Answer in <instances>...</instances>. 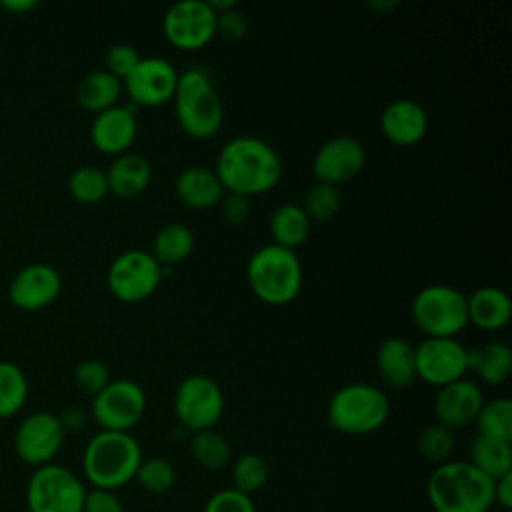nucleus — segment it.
Returning a JSON list of instances; mask_svg holds the SVG:
<instances>
[{"label": "nucleus", "instance_id": "c85d7f7f", "mask_svg": "<svg viewBox=\"0 0 512 512\" xmlns=\"http://www.w3.org/2000/svg\"><path fill=\"white\" fill-rule=\"evenodd\" d=\"M468 462L492 480H498L500 476L512 472V444L476 434L470 444Z\"/></svg>", "mask_w": 512, "mask_h": 512}, {"label": "nucleus", "instance_id": "5701e85b", "mask_svg": "<svg viewBox=\"0 0 512 512\" xmlns=\"http://www.w3.org/2000/svg\"><path fill=\"white\" fill-rule=\"evenodd\" d=\"M468 322L482 330H500L512 316V302L506 290L498 286L476 288L466 296Z\"/></svg>", "mask_w": 512, "mask_h": 512}, {"label": "nucleus", "instance_id": "412c9836", "mask_svg": "<svg viewBox=\"0 0 512 512\" xmlns=\"http://www.w3.org/2000/svg\"><path fill=\"white\" fill-rule=\"evenodd\" d=\"M174 192L178 200L192 210H206V208L218 206L222 196L226 194L214 168H208V166L184 168L176 176Z\"/></svg>", "mask_w": 512, "mask_h": 512}, {"label": "nucleus", "instance_id": "72a5a7b5", "mask_svg": "<svg viewBox=\"0 0 512 512\" xmlns=\"http://www.w3.org/2000/svg\"><path fill=\"white\" fill-rule=\"evenodd\" d=\"M68 190L78 202H84V204H96L110 192L106 172L92 164L78 166L70 174Z\"/></svg>", "mask_w": 512, "mask_h": 512}, {"label": "nucleus", "instance_id": "a211bd4d", "mask_svg": "<svg viewBox=\"0 0 512 512\" xmlns=\"http://www.w3.org/2000/svg\"><path fill=\"white\" fill-rule=\"evenodd\" d=\"M484 404L480 386L472 380L460 378L442 386L434 398V414L438 424L448 430L474 424L478 410Z\"/></svg>", "mask_w": 512, "mask_h": 512}, {"label": "nucleus", "instance_id": "0eeeda50", "mask_svg": "<svg viewBox=\"0 0 512 512\" xmlns=\"http://www.w3.org/2000/svg\"><path fill=\"white\" fill-rule=\"evenodd\" d=\"M410 312L414 324L428 338H454L468 324L466 294L448 284H430L418 290Z\"/></svg>", "mask_w": 512, "mask_h": 512}, {"label": "nucleus", "instance_id": "a878e982", "mask_svg": "<svg viewBox=\"0 0 512 512\" xmlns=\"http://www.w3.org/2000/svg\"><path fill=\"white\" fill-rule=\"evenodd\" d=\"M312 230V220L302 208V204L286 202L274 208L270 214V234L274 244L296 250L302 246Z\"/></svg>", "mask_w": 512, "mask_h": 512}, {"label": "nucleus", "instance_id": "bb28decb", "mask_svg": "<svg viewBox=\"0 0 512 512\" xmlns=\"http://www.w3.org/2000/svg\"><path fill=\"white\" fill-rule=\"evenodd\" d=\"M122 88V80L108 70H92L80 78L76 86V100L84 110L98 114L116 106Z\"/></svg>", "mask_w": 512, "mask_h": 512}, {"label": "nucleus", "instance_id": "79ce46f5", "mask_svg": "<svg viewBox=\"0 0 512 512\" xmlns=\"http://www.w3.org/2000/svg\"><path fill=\"white\" fill-rule=\"evenodd\" d=\"M82 512H124V506L114 490L92 488L86 490Z\"/></svg>", "mask_w": 512, "mask_h": 512}, {"label": "nucleus", "instance_id": "f257e3e1", "mask_svg": "<svg viewBox=\"0 0 512 512\" xmlns=\"http://www.w3.org/2000/svg\"><path fill=\"white\" fill-rule=\"evenodd\" d=\"M214 172L226 192L250 198L280 182L282 160L266 140L236 136L220 148Z\"/></svg>", "mask_w": 512, "mask_h": 512}, {"label": "nucleus", "instance_id": "c03bdc74", "mask_svg": "<svg viewBox=\"0 0 512 512\" xmlns=\"http://www.w3.org/2000/svg\"><path fill=\"white\" fill-rule=\"evenodd\" d=\"M58 418H60V424H62L64 432H78L86 426V412L82 408H76V406L66 408Z\"/></svg>", "mask_w": 512, "mask_h": 512}, {"label": "nucleus", "instance_id": "6e6552de", "mask_svg": "<svg viewBox=\"0 0 512 512\" xmlns=\"http://www.w3.org/2000/svg\"><path fill=\"white\" fill-rule=\"evenodd\" d=\"M86 486L60 464L38 466L26 486V504L30 512H82Z\"/></svg>", "mask_w": 512, "mask_h": 512}, {"label": "nucleus", "instance_id": "4468645a", "mask_svg": "<svg viewBox=\"0 0 512 512\" xmlns=\"http://www.w3.org/2000/svg\"><path fill=\"white\" fill-rule=\"evenodd\" d=\"M64 436L60 418L40 410L20 422L14 436V450L22 462L38 468L52 462L64 444Z\"/></svg>", "mask_w": 512, "mask_h": 512}, {"label": "nucleus", "instance_id": "7ed1b4c3", "mask_svg": "<svg viewBox=\"0 0 512 512\" xmlns=\"http://www.w3.org/2000/svg\"><path fill=\"white\" fill-rule=\"evenodd\" d=\"M140 462V444L128 432L100 430L88 440L82 454L86 480L102 490H116L134 480Z\"/></svg>", "mask_w": 512, "mask_h": 512}, {"label": "nucleus", "instance_id": "cd10ccee", "mask_svg": "<svg viewBox=\"0 0 512 512\" xmlns=\"http://www.w3.org/2000/svg\"><path fill=\"white\" fill-rule=\"evenodd\" d=\"M194 250V232L182 222L164 224L152 238L150 254L160 266H172L190 256Z\"/></svg>", "mask_w": 512, "mask_h": 512}, {"label": "nucleus", "instance_id": "4be33fe9", "mask_svg": "<svg viewBox=\"0 0 512 512\" xmlns=\"http://www.w3.org/2000/svg\"><path fill=\"white\" fill-rule=\"evenodd\" d=\"M376 370L392 388H408L416 380L414 346L400 336H390L376 350Z\"/></svg>", "mask_w": 512, "mask_h": 512}, {"label": "nucleus", "instance_id": "de8ad7c7", "mask_svg": "<svg viewBox=\"0 0 512 512\" xmlns=\"http://www.w3.org/2000/svg\"><path fill=\"white\" fill-rule=\"evenodd\" d=\"M208 6L218 14V12H226V10H232V8H238L236 0H206Z\"/></svg>", "mask_w": 512, "mask_h": 512}, {"label": "nucleus", "instance_id": "49530a36", "mask_svg": "<svg viewBox=\"0 0 512 512\" xmlns=\"http://www.w3.org/2000/svg\"><path fill=\"white\" fill-rule=\"evenodd\" d=\"M36 0H2L0 6L6 8L8 12H14V14H20V12H28L32 8H36Z\"/></svg>", "mask_w": 512, "mask_h": 512}, {"label": "nucleus", "instance_id": "c756f323", "mask_svg": "<svg viewBox=\"0 0 512 512\" xmlns=\"http://www.w3.org/2000/svg\"><path fill=\"white\" fill-rule=\"evenodd\" d=\"M190 454L202 468L222 470L232 460V446L220 432L210 428V430L192 432Z\"/></svg>", "mask_w": 512, "mask_h": 512}, {"label": "nucleus", "instance_id": "9d476101", "mask_svg": "<svg viewBox=\"0 0 512 512\" xmlns=\"http://www.w3.org/2000/svg\"><path fill=\"white\" fill-rule=\"evenodd\" d=\"M164 278V266L148 250L132 248L118 254L106 274L110 292L122 302L146 300L160 286Z\"/></svg>", "mask_w": 512, "mask_h": 512}, {"label": "nucleus", "instance_id": "37998d69", "mask_svg": "<svg viewBox=\"0 0 512 512\" xmlns=\"http://www.w3.org/2000/svg\"><path fill=\"white\" fill-rule=\"evenodd\" d=\"M220 212H222V218L228 222V224H244L250 216V198L242 196V194H234V192H226L220 200Z\"/></svg>", "mask_w": 512, "mask_h": 512}, {"label": "nucleus", "instance_id": "a18cd8bd", "mask_svg": "<svg viewBox=\"0 0 512 512\" xmlns=\"http://www.w3.org/2000/svg\"><path fill=\"white\" fill-rule=\"evenodd\" d=\"M494 502L502 508H512V472L494 480Z\"/></svg>", "mask_w": 512, "mask_h": 512}, {"label": "nucleus", "instance_id": "2f4dec72", "mask_svg": "<svg viewBox=\"0 0 512 512\" xmlns=\"http://www.w3.org/2000/svg\"><path fill=\"white\" fill-rule=\"evenodd\" d=\"M28 398V378L20 366L0 360V418L20 412Z\"/></svg>", "mask_w": 512, "mask_h": 512}, {"label": "nucleus", "instance_id": "423d86ee", "mask_svg": "<svg viewBox=\"0 0 512 512\" xmlns=\"http://www.w3.org/2000/svg\"><path fill=\"white\" fill-rule=\"evenodd\" d=\"M390 400L384 390L366 382H352L338 388L328 402V424L350 436L372 434L386 424Z\"/></svg>", "mask_w": 512, "mask_h": 512}, {"label": "nucleus", "instance_id": "c9c22d12", "mask_svg": "<svg viewBox=\"0 0 512 512\" xmlns=\"http://www.w3.org/2000/svg\"><path fill=\"white\" fill-rule=\"evenodd\" d=\"M418 452L430 462H446L454 450V434L442 424H428L416 438Z\"/></svg>", "mask_w": 512, "mask_h": 512}, {"label": "nucleus", "instance_id": "1a4fd4ad", "mask_svg": "<svg viewBox=\"0 0 512 512\" xmlns=\"http://www.w3.org/2000/svg\"><path fill=\"white\" fill-rule=\"evenodd\" d=\"M174 412L186 430H210L224 414V392L214 378L190 374L174 392Z\"/></svg>", "mask_w": 512, "mask_h": 512}, {"label": "nucleus", "instance_id": "09e8293b", "mask_svg": "<svg viewBox=\"0 0 512 512\" xmlns=\"http://www.w3.org/2000/svg\"><path fill=\"white\" fill-rule=\"evenodd\" d=\"M372 8H380V10H388V8H396L398 6V0H388V2H382V0H374L370 2Z\"/></svg>", "mask_w": 512, "mask_h": 512}, {"label": "nucleus", "instance_id": "7c9ffc66", "mask_svg": "<svg viewBox=\"0 0 512 512\" xmlns=\"http://www.w3.org/2000/svg\"><path fill=\"white\" fill-rule=\"evenodd\" d=\"M474 424L480 436L512 444V402L504 396L484 402Z\"/></svg>", "mask_w": 512, "mask_h": 512}, {"label": "nucleus", "instance_id": "ddd939ff", "mask_svg": "<svg viewBox=\"0 0 512 512\" xmlns=\"http://www.w3.org/2000/svg\"><path fill=\"white\" fill-rule=\"evenodd\" d=\"M414 352L416 378L432 386L442 388L468 372V348L456 338H426Z\"/></svg>", "mask_w": 512, "mask_h": 512}, {"label": "nucleus", "instance_id": "f8f14e48", "mask_svg": "<svg viewBox=\"0 0 512 512\" xmlns=\"http://www.w3.org/2000/svg\"><path fill=\"white\" fill-rule=\"evenodd\" d=\"M216 12L206 0H182L172 4L164 18L162 30L170 44L180 50H198L214 38Z\"/></svg>", "mask_w": 512, "mask_h": 512}, {"label": "nucleus", "instance_id": "dca6fc26", "mask_svg": "<svg viewBox=\"0 0 512 512\" xmlns=\"http://www.w3.org/2000/svg\"><path fill=\"white\" fill-rule=\"evenodd\" d=\"M366 164V150L354 136L328 138L312 158V174L318 182L338 186L360 174Z\"/></svg>", "mask_w": 512, "mask_h": 512}, {"label": "nucleus", "instance_id": "473e14b6", "mask_svg": "<svg viewBox=\"0 0 512 512\" xmlns=\"http://www.w3.org/2000/svg\"><path fill=\"white\" fill-rule=\"evenodd\" d=\"M270 478V466L264 456L256 452L242 454L232 466V488L250 496L266 486Z\"/></svg>", "mask_w": 512, "mask_h": 512}, {"label": "nucleus", "instance_id": "ea45409f", "mask_svg": "<svg viewBox=\"0 0 512 512\" xmlns=\"http://www.w3.org/2000/svg\"><path fill=\"white\" fill-rule=\"evenodd\" d=\"M204 512H256V506L250 496L226 488L216 492L204 506Z\"/></svg>", "mask_w": 512, "mask_h": 512}, {"label": "nucleus", "instance_id": "f03ea898", "mask_svg": "<svg viewBox=\"0 0 512 512\" xmlns=\"http://www.w3.org/2000/svg\"><path fill=\"white\" fill-rule=\"evenodd\" d=\"M426 496L436 512H488L494 480L470 462L446 460L430 474Z\"/></svg>", "mask_w": 512, "mask_h": 512}, {"label": "nucleus", "instance_id": "393cba45", "mask_svg": "<svg viewBox=\"0 0 512 512\" xmlns=\"http://www.w3.org/2000/svg\"><path fill=\"white\" fill-rule=\"evenodd\" d=\"M468 370H472L482 382L500 386L512 372L510 346L494 340L476 348H468Z\"/></svg>", "mask_w": 512, "mask_h": 512}, {"label": "nucleus", "instance_id": "2eb2a0df", "mask_svg": "<svg viewBox=\"0 0 512 512\" xmlns=\"http://www.w3.org/2000/svg\"><path fill=\"white\" fill-rule=\"evenodd\" d=\"M178 72L174 64L160 56H146L122 80L130 100L136 106H160L174 98Z\"/></svg>", "mask_w": 512, "mask_h": 512}, {"label": "nucleus", "instance_id": "a19ab883", "mask_svg": "<svg viewBox=\"0 0 512 512\" xmlns=\"http://www.w3.org/2000/svg\"><path fill=\"white\" fill-rule=\"evenodd\" d=\"M246 32H248V20L238 8L216 14L214 36H220L226 42H238L246 36Z\"/></svg>", "mask_w": 512, "mask_h": 512}, {"label": "nucleus", "instance_id": "b1692460", "mask_svg": "<svg viewBox=\"0 0 512 512\" xmlns=\"http://www.w3.org/2000/svg\"><path fill=\"white\" fill-rule=\"evenodd\" d=\"M108 190L118 198H134L142 194L152 178V166L146 156L138 152H124L116 156L106 170Z\"/></svg>", "mask_w": 512, "mask_h": 512}, {"label": "nucleus", "instance_id": "f704fd0d", "mask_svg": "<svg viewBox=\"0 0 512 512\" xmlns=\"http://www.w3.org/2000/svg\"><path fill=\"white\" fill-rule=\"evenodd\" d=\"M134 480L152 494H164L168 492L176 482V468L166 458L154 456V458H142Z\"/></svg>", "mask_w": 512, "mask_h": 512}, {"label": "nucleus", "instance_id": "20e7f679", "mask_svg": "<svg viewBox=\"0 0 512 512\" xmlns=\"http://www.w3.org/2000/svg\"><path fill=\"white\" fill-rule=\"evenodd\" d=\"M246 278L262 302L282 306L298 296L304 274L296 250L270 242L252 252Z\"/></svg>", "mask_w": 512, "mask_h": 512}, {"label": "nucleus", "instance_id": "39448f33", "mask_svg": "<svg viewBox=\"0 0 512 512\" xmlns=\"http://www.w3.org/2000/svg\"><path fill=\"white\" fill-rule=\"evenodd\" d=\"M172 100L176 118L188 136L210 138L220 130L224 106L204 68L192 66L178 74Z\"/></svg>", "mask_w": 512, "mask_h": 512}, {"label": "nucleus", "instance_id": "9b49d317", "mask_svg": "<svg viewBox=\"0 0 512 512\" xmlns=\"http://www.w3.org/2000/svg\"><path fill=\"white\" fill-rule=\"evenodd\" d=\"M146 412L144 388L128 378L110 380L92 400V416L102 430L128 432Z\"/></svg>", "mask_w": 512, "mask_h": 512}, {"label": "nucleus", "instance_id": "4c0bfd02", "mask_svg": "<svg viewBox=\"0 0 512 512\" xmlns=\"http://www.w3.org/2000/svg\"><path fill=\"white\" fill-rule=\"evenodd\" d=\"M140 58L142 56L138 54V50L132 44H124V42L112 44L104 54V64H106L104 70H108L116 78L124 80L134 70V66L140 62Z\"/></svg>", "mask_w": 512, "mask_h": 512}, {"label": "nucleus", "instance_id": "f3484780", "mask_svg": "<svg viewBox=\"0 0 512 512\" xmlns=\"http://www.w3.org/2000/svg\"><path fill=\"white\" fill-rule=\"evenodd\" d=\"M62 290L60 272L44 262H34L20 268L10 286L8 296L20 310H40L50 306Z\"/></svg>", "mask_w": 512, "mask_h": 512}, {"label": "nucleus", "instance_id": "aec40b11", "mask_svg": "<svg viewBox=\"0 0 512 512\" xmlns=\"http://www.w3.org/2000/svg\"><path fill=\"white\" fill-rule=\"evenodd\" d=\"M380 128L390 142L398 146H412L426 136L428 114L416 100L398 98L384 108Z\"/></svg>", "mask_w": 512, "mask_h": 512}, {"label": "nucleus", "instance_id": "58836bf2", "mask_svg": "<svg viewBox=\"0 0 512 512\" xmlns=\"http://www.w3.org/2000/svg\"><path fill=\"white\" fill-rule=\"evenodd\" d=\"M74 380L84 392L98 394L110 382V370L102 360H84L76 366Z\"/></svg>", "mask_w": 512, "mask_h": 512}, {"label": "nucleus", "instance_id": "6ab92c4d", "mask_svg": "<svg viewBox=\"0 0 512 512\" xmlns=\"http://www.w3.org/2000/svg\"><path fill=\"white\" fill-rule=\"evenodd\" d=\"M138 134L136 112L130 106H112L98 114L90 124V140L92 144L104 152L120 156L130 150L132 142Z\"/></svg>", "mask_w": 512, "mask_h": 512}, {"label": "nucleus", "instance_id": "e433bc0d", "mask_svg": "<svg viewBox=\"0 0 512 512\" xmlns=\"http://www.w3.org/2000/svg\"><path fill=\"white\" fill-rule=\"evenodd\" d=\"M302 208L306 210L310 220H328V218H332L340 208L338 186L316 180L308 188Z\"/></svg>", "mask_w": 512, "mask_h": 512}]
</instances>
